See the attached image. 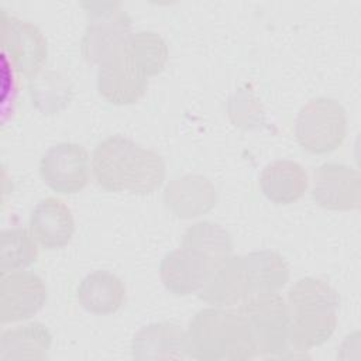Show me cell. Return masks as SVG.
<instances>
[{
    "label": "cell",
    "instance_id": "1",
    "mask_svg": "<svg viewBox=\"0 0 361 361\" xmlns=\"http://www.w3.org/2000/svg\"><path fill=\"white\" fill-rule=\"evenodd\" d=\"M92 172L96 183L107 192L148 195L162 185L165 164L155 151L127 137L113 135L94 148Z\"/></svg>",
    "mask_w": 361,
    "mask_h": 361
},
{
    "label": "cell",
    "instance_id": "2",
    "mask_svg": "<svg viewBox=\"0 0 361 361\" xmlns=\"http://www.w3.org/2000/svg\"><path fill=\"white\" fill-rule=\"evenodd\" d=\"M185 333L188 357L199 361H247L258 355L254 336L238 312L202 309Z\"/></svg>",
    "mask_w": 361,
    "mask_h": 361
},
{
    "label": "cell",
    "instance_id": "3",
    "mask_svg": "<svg viewBox=\"0 0 361 361\" xmlns=\"http://www.w3.org/2000/svg\"><path fill=\"white\" fill-rule=\"evenodd\" d=\"M289 344L307 351L324 344L336 331L340 298L323 279L306 276L288 290Z\"/></svg>",
    "mask_w": 361,
    "mask_h": 361
},
{
    "label": "cell",
    "instance_id": "4",
    "mask_svg": "<svg viewBox=\"0 0 361 361\" xmlns=\"http://www.w3.org/2000/svg\"><path fill=\"white\" fill-rule=\"evenodd\" d=\"M87 13V25L82 38V55L99 68L126 55L133 24L118 3L97 1L82 4Z\"/></svg>",
    "mask_w": 361,
    "mask_h": 361
},
{
    "label": "cell",
    "instance_id": "5",
    "mask_svg": "<svg viewBox=\"0 0 361 361\" xmlns=\"http://www.w3.org/2000/svg\"><path fill=\"white\" fill-rule=\"evenodd\" d=\"M238 313L245 319L262 357H282L289 350V313L278 292L259 293L240 303Z\"/></svg>",
    "mask_w": 361,
    "mask_h": 361
},
{
    "label": "cell",
    "instance_id": "6",
    "mask_svg": "<svg viewBox=\"0 0 361 361\" xmlns=\"http://www.w3.org/2000/svg\"><path fill=\"white\" fill-rule=\"evenodd\" d=\"M347 135V114L334 99L316 97L302 106L295 121L298 144L310 154L337 149Z\"/></svg>",
    "mask_w": 361,
    "mask_h": 361
},
{
    "label": "cell",
    "instance_id": "7",
    "mask_svg": "<svg viewBox=\"0 0 361 361\" xmlns=\"http://www.w3.org/2000/svg\"><path fill=\"white\" fill-rule=\"evenodd\" d=\"M39 173L44 183L56 193L73 195L89 182V154L75 142H59L42 155Z\"/></svg>",
    "mask_w": 361,
    "mask_h": 361
},
{
    "label": "cell",
    "instance_id": "8",
    "mask_svg": "<svg viewBox=\"0 0 361 361\" xmlns=\"http://www.w3.org/2000/svg\"><path fill=\"white\" fill-rule=\"evenodd\" d=\"M312 197L316 204L327 210H358L361 204L360 172L337 162L320 165L313 173Z\"/></svg>",
    "mask_w": 361,
    "mask_h": 361
},
{
    "label": "cell",
    "instance_id": "9",
    "mask_svg": "<svg viewBox=\"0 0 361 361\" xmlns=\"http://www.w3.org/2000/svg\"><path fill=\"white\" fill-rule=\"evenodd\" d=\"M220 267L202 252L180 245L164 255L159 278L164 286L176 296L199 292Z\"/></svg>",
    "mask_w": 361,
    "mask_h": 361
},
{
    "label": "cell",
    "instance_id": "10",
    "mask_svg": "<svg viewBox=\"0 0 361 361\" xmlns=\"http://www.w3.org/2000/svg\"><path fill=\"white\" fill-rule=\"evenodd\" d=\"M3 47L18 73L31 79L42 71L48 55L47 39L30 21L4 14Z\"/></svg>",
    "mask_w": 361,
    "mask_h": 361
},
{
    "label": "cell",
    "instance_id": "11",
    "mask_svg": "<svg viewBox=\"0 0 361 361\" xmlns=\"http://www.w3.org/2000/svg\"><path fill=\"white\" fill-rule=\"evenodd\" d=\"M45 300L47 288L37 274L23 269L4 274L0 299L1 323L30 319L42 309Z\"/></svg>",
    "mask_w": 361,
    "mask_h": 361
},
{
    "label": "cell",
    "instance_id": "12",
    "mask_svg": "<svg viewBox=\"0 0 361 361\" xmlns=\"http://www.w3.org/2000/svg\"><path fill=\"white\" fill-rule=\"evenodd\" d=\"M30 233L45 250L63 248L71 243L75 233L71 209L61 199H42L31 212Z\"/></svg>",
    "mask_w": 361,
    "mask_h": 361
},
{
    "label": "cell",
    "instance_id": "13",
    "mask_svg": "<svg viewBox=\"0 0 361 361\" xmlns=\"http://www.w3.org/2000/svg\"><path fill=\"white\" fill-rule=\"evenodd\" d=\"M165 206L180 219L207 213L216 204V189L202 175H183L172 179L164 190Z\"/></svg>",
    "mask_w": 361,
    "mask_h": 361
},
{
    "label": "cell",
    "instance_id": "14",
    "mask_svg": "<svg viewBox=\"0 0 361 361\" xmlns=\"http://www.w3.org/2000/svg\"><path fill=\"white\" fill-rule=\"evenodd\" d=\"M147 87L148 79L131 65L127 52L121 58L99 68V94L111 104H133L145 94Z\"/></svg>",
    "mask_w": 361,
    "mask_h": 361
},
{
    "label": "cell",
    "instance_id": "15",
    "mask_svg": "<svg viewBox=\"0 0 361 361\" xmlns=\"http://www.w3.org/2000/svg\"><path fill=\"white\" fill-rule=\"evenodd\" d=\"M137 360H183L188 357L186 333L169 322L141 327L131 341Z\"/></svg>",
    "mask_w": 361,
    "mask_h": 361
},
{
    "label": "cell",
    "instance_id": "16",
    "mask_svg": "<svg viewBox=\"0 0 361 361\" xmlns=\"http://www.w3.org/2000/svg\"><path fill=\"white\" fill-rule=\"evenodd\" d=\"M251 296L243 255H231L199 290V298L216 307L241 303Z\"/></svg>",
    "mask_w": 361,
    "mask_h": 361
},
{
    "label": "cell",
    "instance_id": "17",
    "mask_svg": "<svg viewBox=\"0 0 361 361\" xmlns=\"http://www.w3.org/2000/svg\"><path fill=\"white\" fill-rule=\"evenodd\" d=\"M309 186L305 168L290 159H278L268 164L259 176L264 196L276 204H290L299 200Z\"/></svg>",
    "mask_w": 361,
    "mask_h": 361
},
{
    "label": "cell",
    "instance_id": "18",
    "mask_svg": "<svg viewBox=\"0 0 361 361\" xmlns=\"http://www.w3.org/2000/svg\"><path fill=\"white\" fill-rule=\"evenodd\" d=\"M79 305L94 314L117 312L126 302V286L109 271H94L86 275L78 286Z\"/></svg>",
    "mask_w": 361,
    "mask_h": 361
},
{
    "label": "cell",
    "instance_id": "19",
    "mask_svg": "<svg viewBox=\"0 0 361 361\" xmlns=\"http://www.w3.org/2000/svg\"><path fill=\"white\" fill-rule=\"evenodd\" d=\"M52 336L41 323H30L7 330L0 340V360H45Z\"/></svg>",
    "mask_w": 361,
    "mask_h": 361
},
{
    "label": "cell",
    "instance_id": "20",
    "mask_svg": "<svg viewBox=\"0 0 361 361\" xmlns=\"http://www.w3.org/2000/svg\"><path fill=\"white\" fill-rule=\"evenodd\" d=\"M244 259L252 290L251 296L278 292L289 281V267L275 251H252L245 254Z\"/></svg>",
    "mask_w": 361,
    "mask_h": 361
},
{
    "label": "cell",
    "instance_id": "21",
    "mask_svg": "<svg viewBox=\"0 0 361 361\" xmlns=\"http://www.w3.org/2000/svg\"><path fill=\"white\" fill-rule=\"evenodd\" d=\"M180 245L202 252L219 267L231 257L233 251V241L228 231L212 221H199L190 226L185 231Z\"/></svg>",
    "mask_w": 361,
    "mask_h": 361
},
{
    "label": "cell",
    "instance_id": "22",
    "mask_svg": "<svg viewBox=\"0 0 361 361\" xmlns=\"http://www.w3.org/2000/svg\"><path fill=\"white\" fill-rule=\"evenodd\" d=\"M127 56L131 65L145 78L161 73L168 61V47L154 31H138L130 38Z\"/></svg>",
    "mask_w": 361,
    "mask_h": 361
},
{
    "label": "cell",
    "instance_id": "23",
    "mask_svg": "<svg viewBox=\"0 0 361 361\" xmlns=\"http://www.w3.org/2000/svg\"><path fill=\"white\" fill-rule=\"evenodd\" d=\"M28 90L32 104L44 114L58 113L71 100L69 82L52 71H41L31 78Z\"/></svg>",
    "mask_w": 361,
    "mask_h": 361
},
{
    "label": "cell",
    "instance_id": "24",
    "mask_svg": "<svg viewBox=\"0 0 361 361\" xmlns=\"http://www.w3.org/2000/svg\"><path fill=\"white\" fill-rule=\"evenodd\" d=\"M38 258V248L31 233L25 228L14 227L1 233L0 268L3 274L21 271Z\"/></svg>",
    "mask_w": 361,
    "mask_h": 361
},
{
    "label": "cell",
    "instance_id": "25",
    "mask_svg": "<svg viewBox=\"0 0 361 361\" xmlns=\"http://www.w3.org/2000/svg\"><path fill=\"white\" fill-rule=\"evenodd\" d=\"M228 113L233 123L243 128H251L262 118V111L255 97L251 92L243 89L230 99Z\"/></svg>",
    "mask_w": 361,
    "mask_h": 361
}]
</instances>
